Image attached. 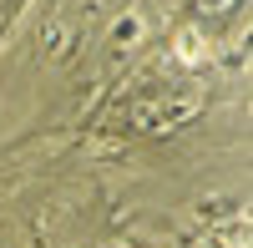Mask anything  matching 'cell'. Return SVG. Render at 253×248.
Segmentation results:
<instances>
[{"instance_id":"cell-1","label":"cell","mask_w":253,"mask_h":248,"mask_svg":"<svg viewBox=\"0 0 253 248\" xmlns=\"http://www.w3.org/2000/svg\"><path fill=\"white\" fill-rule=\"evenodd\" d=\"M228 238H233V248H248V223L238 218V223H233V233H228Z\"/></svg>"}]
</instances>
